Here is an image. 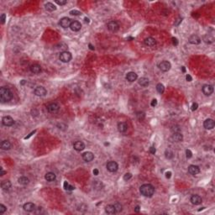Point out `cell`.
<instances>
[{
    "label": "cell",
    "mask_w": 215,
    "mask_h": 215,
    "mask_svg": "<svg viewBox=\"0 0 215 215\" xmlns=\"http://www.w3.org/2000/svg\"><path fill=\"white\" fill-rule=\"evenodd\" d=\"M141 195L146 197H151L155 193V187L151 184H144L140 187Z\"/></svg>",
    "instance_id": "6da1fadb"
},
{
    "label": "cell",
    "mask_w": 215,
    "mask_h": 215,
    "mask_svg": "<svg viewBox=\"0 0 215 215\" xmlns=\"http://www.w3.org/2000/svg\"><path fill=\"white\" fill-rule=\"evenodd\" d=\"M13 97V93L10 91V89L8 87H1L0 89V99H1L2 102H5L10 101Z\"/></svg>",
    "instance_id": "7a4b0ae2"
},
{
    "label": "cell",
    "mask_w": 215,
    "mask_h": 215,
    "mask_svg": "<svg viewBox=\"0 0 215 215\" xmlns=\"http://www.w3.org/2000/svg\"><path fill=\"white\" fill-rule=\"evenodd\" d=\"M72 58V56L71 52L69 51H62V53L60 54V57H59V59L61 62H64V63H67L69 62Z\"/></svg>",
    "instance_id": "3957f363"
},
{
    "label": "cell",
    "mask_w": 215,
    "mask_h": 215,
    "mask_svg": "<svg viewBox=\"0 0 215 215\" xmlns=\"http://www.w3.org/2000/svg\"><path fill=\"white\" fill-rule=\"evenodd\" d=\"M106 167L109 172H115L119 169V165L117 164V162H115V161H109V162L107 163Z\"/></svg>",
    "instance_id": "277c9868"
},
{
    "label": "cell",
    "mask_w": 215,
    "mask_h": 215,
    "mask_svg": "<svg viewBox=\"0 0 215 215\" xmlns=\"http://www.w3.org/2000/svg\"><path fill=\"white\" fill-rule=\"evenodd\" d=\"M107 27L109 29V30L111 31V32H116L119 29V24L116 21H110L108 23Z\"/></svg>",
    "instance_id": "5b68a950"
},
{
    "label": "cell",
    "mask_w": 215,
    "mask_h": 215,
    "mask_svg": "<svg viewBox=\"0 0 215 215\" xmlns=\"http://www.w3.org/2000/svg\"><path fill=\"white\" fill-rule=\"evenodd\" d=\"M171 67H172V65H171V63L169 62H167V61H163V62H161L160 64H159V68L162 71V72H168Z\"/></svg>",
    "instance_id": "8992f818"
},
{
    "label": "cell",
    "mask_w": 215,
    "mask_h": 215,
    "mask_svg": "<svg viewBox=\"0 0 215 215\" xmlns=\"http://www.w3.org/2000/svg\"><path fill=\"white\" fill-rule=\"evenodd\" d=\"M202 92L206 95V96H210L212 92H213V87L212 85H208V84H206L202 87Z\"/></svg>",
    "instance_id": "52a82bcc"
},
{
    "label": "cell",
    "mask_w": 215,
    "mask_h": 215,
    "mask_svg": "<svg viewBox=\"0 0 215 215\" xmlns=\"http://www.w3.org/2000/svg\"><path fill=\"white\" fill-rule=\"evenodd\" d=\"M2 123H3L4 125L9 127V126H12L14 124V120L10 116H4L3 119H2Z\"/></svg>",
    "instance_id": "ba28073f"
},
{
    "label": "cell",
    "mask_w": 215,
    "mask_h": 215,
    "mask_svg": "<svg viewBox=\"0 0 215 215\" xmlns=\"http://www.w3.org/2000/svg\"><path fill=\"white\" fill-rule=\"evenodd\" d=\"M59 109H60V106L57 103H56V102L50 103L47 106V110L51 114L57 113V112H58V110H59Z\"/></svg>",
    "instance_id": "9c48e42d"
},
{
    "label": "cell",
    "mask_w": 215,
    "mask_h": 215,
    "mask_svg": "<svg viewBox=\"0 0 215 215\" xmlns=\"http://www.w3.org/2000/svg\"><path fill=\"white\" fill-rule=\"evenodd\" d=\"M35 94L36 96H39V97H43V96H45L46 93H47V91L45 87H37L35 89Z\"/></svg>",
    "instance_id": "30bf717a"
},
{
    "label": "cell",
    "mask_w": 215,
    "mask_h": 215,
    "mask_svg": "<svg viewBox=\"0 0 215 215\" xmlns=\"http://www.w3.org/2000/svg\"><path fill=\"white\" fill-rule=\"evenodd\" d=\"M71 23H72V21H71V19L69 18H67V17H64V18L61 19L59 24L62 28L67 29V28H68V27H70Z\"/></svg>",
    "instance_id": "8fae6325"
},
{
    "label": "cell",
    "mask_w": 215,
    "mask_h": 215,
    "mask_svg": "<svg viewBox=\"0 0 215 215\" xmlns=\"http://www.w3.org/2000/svg\"><path fill=\"white\" fill-rule=\"evenodd\" d=\"M82 159L86 162H90V161H92L94 159V155L91 151H87V152L82 154Z\"/></svg>",
    "instance_id": "7c38bea8"
},
{
    "label": "cell",
    "mask_w": 215,
    "mask_h": 215,
    "mask_svg": "<svg viewBox=\"0 0 215 215\" xmlns=\"http://www.w3.org/2000/svg\"><path fill=\"white\" fill-rule=\"evenodd\" d=\"M70 28L72 31H79L81 30V28H82V24H81L80 22H78L77 20H73L71 23Z\"/></svg>",
    "instance_id": "4fadbf2b"
},
{
    "label": "cell",
    "mask_w": 215,
    "mask_h": 215,
    "mask_svg": "<svg viewBox=\"0 0 215 215\" xmlns=\"http://www.w3.org/2000/svg\"><path fill=\"white\" fill-rule=\"evenodd\" d=\"M188 41H189V43L192 44V45H198V44L201 43V38L199 36H197V35H192L188 39Z\"/></svg>",
    "instance_id": "5bb4252c"
},
{
    "label": "cell",
    "mask_w": 215,
    "mask_h": 215,
    "mask_svg": "<svg viewBox=\"0 0 215 215\" xmlns=\"http://www.w3.org/2000/svg\"><path fill=\"white\" fill-rule=\"evenodd\" d=\"M73 148H74V150L77 151H82L85 149V145L82 141H76V142L73 144Z\"/></svg>",
    "instance_id": "9a60e30c"
},
{
    "label": "cell",
    "mask_w": 215,
    "mask_h": 215,
    "mask_svg": "<svg viewBox=\"0 0 215 215\" xmlns=\"http://www.w3.org/2000/svg\"><path fill=\"white\" fill-rule=\"evenodd\" d=\"M188 172L192 175H197L200 172V168L197 167V166L191 165L188 167Z\"/></svg>",
    "instance_id": "2e32d148"
},
{
    "label": "cell",
    "mask_w": 215,
    "mask_h": 215,
    "mask_svg": "<svg viewBox=\"0 0 215 215\" xmlns=\"http://www.w3.org/2000/svg\"><path fill=\"white\" fill-rule=\"evenodd\" d=\"M203 126L206 129H212L214 127V121L211 119H207L204 121Z\"/></svg>",
    "instance_id": "e0dca14e"
},
{
    "label": "cell",
    "mask_w": 215,
    "mask_h": 215,
    "mask_svg": "<svg viewBox=\"0 0 215 215\" xmlns=\"http://www.w3.org/2000/svg\"><path fill=\"white\" fill-rule=\"evenodd\" d=\"M138 78V75L136 74L135 72H128L126 75V79L127 81H129V82H134V81H136V79Z\"/></svg>",
    "instance_id": "ac0fdd59"
},
{
    "label": "cell",
    "mask_w": 215,
    "mask_h": 215,
    "mask_svg": "<svg viewBox=\"0 0 215 215\" xmlns=\"http://www.w3.org/2000/svg\"><path fill=\"white\" fill-rule=\"evenodd\" d=\"M30 72L32 73H35V74H39V73L41 72V71H42V69H41V67L40 65L38 64H33L30 66Z\"/></svg>",
    "instance_id": "d6986e66"
},
{
    "label": "cell",
    "mask_w": 215,
    "mask_h": 215,
    "mask_svg": "<svg viewBox=\"0 0 215 215\" xmlns=\"http://www.w3.org/2000/svg\"><path fill=\"white\" fill-rule=\"evenodd\" d=\"M202 202V197H200L199 195H193V196H192V197H191V202L194 205L201 204Z\"/></svg>",
    "instance_id": "ffe728a7"
},
{
    "label": "cell",
    "mask_w": 215,
    "mask_h": 215,
    "mask_svg": "<svg viewBox=\"0 0 215 215\" xmlns=\"http://www.w3.org/2000/svg\"><path fill=\"white\" fill-rule=\"evenodd\" d=\"M23 207L26 212H33L35 209V205L33 202H27L24 205Z\"/></svg>",
    "instance_id": "44dd1931"
},
{
    "label": "cell",
    "mask_w": 215,
    "mask_h": 215,
    "mask_svg": "<svg viewBox=\"0 0 215 215\" xmlns=\"http://www.w3.org/2000/svg\"><path fill=\"white\" fill-rule=\"evenodd\" d=\"M172 139L173 140V141H175V142H180V141H182L183 136L182 134L179 133V132H176V133L172 134Z\"/></svg>",
    "instance_id": "7402d4cb"
},
{
    "label": "cell",
    "mask_w": 215,
    "mask_h": 215,
    "mask_svg": "<svg viewBox=\"0 0 215 215\" xmlns=\"http://www.w3.org/2000/svg\"><path fill=\"white\" fill-rule=\"evenodd\" d=\"M11 187H12V184L9 181H4V182H2L1 183V187L3 188L4 191H6V192L9 191Z\"/></svg>",
    "instance_id": "603a6c76"
},
{
    "label": "cell",
    "mask_w": 215,
    "mask_h": 215,
    "mask_svg": "<svg viewBox=\"0 0 215 215\" xmlns=\"http://www.w3.org/2000/svg\"><path fill=\"white\" fill-rule=\"evenodd\" d=\"M144 42H145V45L150 46V47H151V46L155 45L156 40H155L154 38H152V37H148V38H146L145 40H144Z\"/></svg>",
    "instance_id": "cb8c5ba5"
},
{
    "label": "cell",
    "mask_w": 215,
    "mask_h": 215,
    "mask_svg": "<svg viewBox=\"0 0 215 215\" xmlns=\"http://www.w3.org/2000/svg\"><path fill=\"white\" fill-rule=\"evenodd\" d=\"M0 147H1L2 150H8L11 148V144L9 140H3L0 144Z\"/></svg>",
    "instance_id": "d4e9b609"
},
{
    "label": "cell",
    "mask_w": 215,
    "mask_h": 215,
    "mask_svg": "<svg viewBox=\"0 0 215 215\" xmlns=\"http://www.w3.org/2000/svg\"><path fill=\"white\" fill-rule=\"evenodd\" d=\"M118 129L119 132H121V133H124V132H126L127 129H128V125H127V124L124 123V122H120V123L118 124Z\"/></svg>",
    "instance_id": "484cf974"
},
{
    "label": "cell",
    "mask_w": 215,
    "mask_h": 215,
    "mask_svg": "<svg viewBox=\"0 0 215 215\" xmlns=\"http://www.w3.org/2000/svg\"><path fill=\"white\" fill-rule=\"evenodd\" d=\"M56 174L53 172H48L46 173L45 176V179L47 181V182H53V181L56 180Z\"/></svg>",
    "instance_id": "4316f807"
},
{
    "label": "cell",
    "mask_w": 215,
    "mask_h": 215,
    "mask_svg": "<svg viewBox=\"0 0 215 215\" xmlns=\"http://www.w3.org/2000/svg\"><path fill=\"white\" fill-rule=\"evenodd\" d=\"M105 212H106L108 214L116 213V210L114 205H108V206H106V207H105Z\"/></svg>",
    "instance_id": "83f0119b"
},
{
    "label": "cell",
    "mask_w": 215,
    "mask_h": 215,
    "mask_svg": "<svg viewBox=\"0 0 215 215\" xmlns=\"http://www.w3.org/2000/svg\"><path fill=\"white\" fill-rule=\"evenodd\" d=\"M139 84L142 87H147L150 84V81L146 77H141L139 79Z\"/></svg>",
    "instance_id": "f1b7e54d"
},
{
    "label": "cell",
    "mask_w": 215,
    "mask_h": 215,
    "mask_svg": "<svg viewBox=\"0 0 215 215\" xmlns=\"http://www.w3.org/2000/svg\"><path fill=\"white\" fill-rule=\"evenodd\" d=\"M45 9H46V10H48V11H50V12H53V11L57 10V7L54 5L52 3H47V4H45Z\"/></svg>",
    "instance_id": "f546056e"
},
{
    "label": "cell",
    "mask_w": 215,
    "mask_h": 215,
    "mask_svg": "<svg viewBox=\"0 0 215 215\" xmlns=\"http://www.w3.org/2000/svg\"><path fill=\"white\" fill-rule=\"evenodd\" d=\"M18 182H19V183L20 185H27V184H29V182H30V180H29V178H27L26 177H19V180H18Z\"/></svg>",
    "instance_id": "4dcf8cb0"
},
{
    "label": "cell",
    "mask_w": 215,
    "mask_h": 215,
    "mask_svg": "<svg viewBox=\"0 0 215 215\" xmlns=\"http://www.w3.org/2000/svg\"><path fill=\"white\" fill-rule=\"evenodd\" d=\"M156 90H157V92H159V93H163L165 91V87L163 84L161 83H158L157 85H156Z\"/></svg>",
    "instance_id": "1f68e13d"
},
{
    "label": "cell",
    "mask_w": 215,
    "mask_h": 215,
    "mask_svg": "<svg viewBox=\"0 0 215 215\" xmlns=\"http://www.w3.org/2000/svg\"><path fill=\"white\" fill-rule=\"evenodd\" d=\"M203 40H204L206 43H212V42H213V37H212V36H210V35H204Z\"/></svg>",
    "instance_id": "d6a6232c"
},
{
    "label": "cell",
    "mask_w": 215,
    "mask_h": 215,
    "mask_svg": "<svg viewBox=\"0 0 215 215\" xmlns=\"http://www.w3.org/2000/svg\"><path fill=\"white\" fill-rule=\"evenodd\" d=\"M93 186H94L95 189H102V183L101 182H99V181H94Z\"/></svg>",
    "instance_id": "836d02e7"
},
{
    "label": "cell",
    "mask_w": 215,
    "mask_h": 215,
    "mask_svg": "<svg viewBox=\"0 0 215 215\" xmlns=\"http://www.w3.org/2000/svg\"><path fill=\"white\" fill-rule=\"evenodd\" d=\"M166 157H167V159H172L173 158V156H174V154H173V152L171 150H166Z\"/></svg>",
    "instance_id": "e575fe53"
},
{
    "label": "cell",
    "mask_w": 215,
    "mask_h": 215,
    "mask_svg": "<svg viewBox=\"0 0 215 215\" xmlns=\"http://www.w3.org/2000/svg\"><path fill=\"white\" fill-rule=\"evenodd\" d=\"M114 207H115V210H116V212H120L122 211V205L119 203V202H116V203L114 204Z\"/></svg>",
    "instance_id": "d590c367"
},
{
    "label": "cell",
    "mask_w": 215,
    "mask_h": 215,
    "mask_svg": "<svg viewBox=\"0 0 215 215\" xmlns=\"http://www.w3.org/2000/svg\"><path fill=\"white\" fill-rule=\"evenodd\" d=\"M57 127H58V129H62V130H63V131H65L66 129H67V126L65 124H62V123L58 124H57Z\"/></svg>",
    "instance_id": "8d00e7d4"
},
{
    "label": "cell",
    "mask_w": 215,
    "mask_h": 215,
    "mask_svg": "<svg viewBox=\"0 0 215 215\" xmlns=\"http://www.w3.org/2000/svg\"><path fill=\"white\" fill-rule=\"evenodd\" d=\"M70 14L74 15V16H79V15L82 14V13H81L80 11H78V10H72V11H70Z\"/></svg>",
    "instance_id": "74e56055"
},
{
    "label": "cell",
    "mask_w": 215,
    "mask_h": 215,
    "mask_svg": "<svg viewBox=\"0 0 215 215\" xmlns=\"http://www.w3.org/2000/svg\"><path fill=\"white\" fill-rule=\"evenodd\" d=\"M56 4H57L58 5H65V4H67V0H64V1H60V0H56Z\"/></svg>",
    "instance_id": "f35d334b"
},
{
    "label": "cell",
    "mask_w": 215,
    "mask_h": 215,
    "mask_svg": "<svg viewBox=\"0 0 215 215\" xmlns=\"http://www.w3.org/2000/svg\"><path fill=\"white\" fill-rule=\"evenodd\" d=\"M131 177H132V174L131 173H126L125 175L124 176V181H129V179H131Z\"/></svg>",
    "instance_id": "ab89813d"
},
{
    "label": "cell",
    "mask_w": 215,
    "mask_h": 215,
    "mask_svg": "<svg viewBox=\"0 0 215 215\" xmlns=\"http://www.w3.org/2000/svg\"><path fill=\"white\" fill-rule=\"evenodd\" d=\"M7 210V207L4 204H0V214H3Z\"/></svg>",
    "instance_id": "60d3db41"
},
{
    "label": "cell",
    "mask_w": 215,
    "mask_h": 215,
    "mask_svg": "<svg viewBox=\"0 0 215 215\" xmlns=\"http://www.w3.org/2000/svg\"><path fill=\"white\" fill-rule=\"evenodd\" d=\"M191 108H192V111H195V110H197V108H198V104H197V102H193Z\"/></svg>",
    "instance_id": "b9f144b4"
},
{
    "label": "cell",
    "mask_w": 215,
    "mask_h": 215,
    "mask_svg": "<svg viewBox=\"0 0 215 215\" xmlns=\"http://www.w3.org/2000/svg\"><path fill=\"white\" fill-rule=\"evenodd\" d=\"M186 154H187V158H188V159H190L192 156V152L190 150H186Z\"/></svg>",
    "instance_id": "7bdbcfd3"
},
{
    "label": "cell",
    "mask_w": 215,
    "mask_h": 215,
    "mask_svg": "<svg viewBox=\"0 0 215 215\" xmlns=\"http://www.w3.org/2000/svg\"><path fill=\"white\" fill-rule=\"evenodd\" d=\"M137 117H138V119H140V120H142V119H144V118H145V114H144V113H138L137 114Z\"/></svg>",
    "instance_id": "ee69618b"
},
{
    "label": "cell",
    "mask_w": 215,
    "mask_h": 215,
    "mask_svg": "<svg viewBox=\"0 0 215 215\" xmlns=\"http://www.w3.org/2000/svg\"><path fill=\"white\" fill-rule=\"evenodd\" d=\"M5 19H6V14H3L1 15V22L2 24H4L5 23Z\"/></svg>",
    "instance_id": "f6af8a7d"
},
{
    "label": "cell",
    "mask_w": 215,
    "mask_h": 215,
    "mask_svg": "<svg viewBox=\"0 0 215 215\" xmlns=\"http://www.w3.org/2000/svg\"><path fill=\"white\" fill-rule=\"evenodd\" d=\"M150 154H152V155H155V152H156L155 148L153 147V146H151V147L150 148Z\"/></svg>",
    "instance_id": "bcb514c9"
},
{
    "label": "cell",
    "mask_w": 215,
    "mask_h": 215,
    "mask_svg": "<svg viewBox=\"0 0 215 215\" xmlns=\"http://www.w3.org/2000/svg\"><path fill=\"white\" fill-rule=\"evenodd\" d=\"M150 105H151L152 107H155L156 105H157V100H156V99H153L152 101H151Z\"/></svg>",
    "instance_id": "7dc6e473"
},
{
    "label": "cell",
    "mask_w": 215,
    "mask_h": 215,
    "mask_svg": "<svg viewBox=\"0 0 215 215\" xmlns=\"http://www.w3.org/2000/svg\"><path fill=\"white\" fill-rule=\"evenodd\" d=\"M186 80H187V82H192V77L189 74H187V76H186Z\"/></svg>",
    "instance_id": "c3c4849f"
},
{
    "label": "cell",
    "mask_w": 215,
    "mask_h": 215,
    "mask_svg": "<svg viewBox=\"0 0 215 215\" xmlns=\"http://www.w3.org/2000/svg\"><path fill=\"white\" fill-rule=\"evenodd\" d=\"M171 177H172V172H166V177H167V179H170Z\"/></svg>",
    "instance_id": "681fc988"
},
{
    "label": "cell",
    "mask_w": 215,
    "mask_h": 215,
    "mask_svg": "<svg viewBox=\"0 0 215 215\" xmlns=\"http://www.w3.org/2000/svg\"><path fill=\"white\" fill-rule=\"evenodd\" d=\"M172 42H173V45H178V41H177V38L173 37V38H172Z\"/></svg>",
    "instance_id": "f907efd6"
},
{
    "label": "cell",
    "mask_w": 215,
    "mask_h": 215,
    "mask_svg": "<svg viewBox=\"0 0 215 215\" xmlns=\"http://www.w3.org/2000/svg\"><path fill=\"white\" fill-rule=\"evenodd\" d=\"M68 187H69V183H68L67 182H64V188H65V190H67Z\"/></svg>",
    "instance_id": "816d5d0a"
},
{
    "label": "cell",
    "mask_w": 215,
    "mask_h": 215,
    "mask_svg": "<svg viewBox=\"0 0 215 215\" xmlns=\"http://www.w3.org/2000/svg\"><path fill=\"white\" fill-rule=\"evenodd\" d=\"M74 187H73V186H72V185H69V187H68V188H67V191H72V190H74Z\"/></svg>",
    "instance_id": "f5cc1de1"
},
{
    "label": "cell",
    "mask_w": 215,
    "mask_h": 215,
    "mask_svg": "<svg viewBox=\"0 0 215 215\" xmlns=\"http://www.w3.org/2000/svg\"><path fill=\"white\" fill-rule=\"evenodd\" d=\"M93 172V174H94L95 176H97V175H98V173H99V171L97 170V169H94L93 172Z\"/></svg>",
    "instance_id": "db71d44e"
},
{
    "label": "cell",
    "mask_w": 215,
    "mask_h": 215,
    "mask_svg": "<svg viewBox=\"0 0 215 215\" xmlns=\"http://www.w3.org/2000/svg\"><path fill=\"white\" fill-rule=\"evenodd\" d=\"M35 131H33V132H32V133H30V134H29V135H28V136H26V137H24V139H25V140H26V139H29V138H30V136H31V135H32V134H35Z\"/></svg>",
    "instance_id": "11a10c76"
},
{
    "label": "cell",
    "mask_w": 215,
    "mask_h": 215,
    "mask_svg": "<svg viewBox=\"0 0 215 215\" xmlns=\"http://www.w3.org/2000/svg\"><path fill=\"white\" fill-rule=\"evenodd\" d=\"M134 211H135L136 212H140V206H136L135 207H134Z\"/></svg>",
    "instance_id": "9f6ffc18"
},
{
    "label": "cell",
    "mask_w": 215,
    "mask_h": 215,
    "mask_svg": "<svg viewBox=\"0 0 215 215\" xmlns=\"http://www.w3.org/2000/svg\"><path fill=\"white\" fill-rule=\"evenodd\" d=\"M89 48H90V50H94V47L92 45V44H89Z\"/></svg>",
    "instance_id": "6f0895ef"
},
{
    "label": "cell",
    "mask_w": 215,
    "mask_h": 215,
    "mask_svg": "<svg viewBox=\"0 0 215 215\" xmlns=\"http://www.w3.org/2000/svg\"><path fill=\"white\" fill-rule=\"evenodd\" d=\"M1 171H2V173H1V176H4V174H5V172L3 170V168H1Z\"/></svg>",
    "instance_id": "680465c9"
},
{
    "label": "cell",
    "mask_w": 215,
    "mask_h": 215,
    "mask_svg": "<svg viewBox=\"0 0 215 215\" xmlns=\"http://www.w3.org/2000/svg\"><path fill=\"white\" fill-rule=\"evenodd\" d=\"M85 22H86V23H89V19L85 18Z\"/></svg>",
    "instance_id": "91938a15"
},
{
    "label": "cell",
    "mask_w": 215,
    "mask_h": 215,
    "mask_svg": "<svg viewBox=\"0 0 215 215\" xmlns=\"http://www.w3.org/2000/svg\"><path fill=\"white\" fill-rule=\"evenodd\" d=\"M182 72H186V68H185V67H182Z\"/></svg>",
    "instance_id": "94428289"
},
{
    "label": "cell",
    "mask_w": 215,
    "mask_h": 215,
    "mask_svg": "<svg viewBox=\"0 0 215 215\" xmlns=\"http://www.w3.org/2000/svg\"><path fill=\"white\" fill-rule=\"evenodd\" d=\"M24 83H25V81H24V80H22V82H21V84H22V85H24Z\"/></svg>",
    "instance_id": "6125c7cd"
}]
</instances>
